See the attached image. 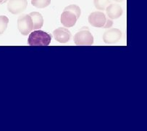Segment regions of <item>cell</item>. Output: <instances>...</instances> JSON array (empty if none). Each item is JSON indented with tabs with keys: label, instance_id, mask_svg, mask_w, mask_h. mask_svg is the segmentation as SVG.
<instances>
[{
	"label": "cell",
	"instance_id": "11",
	"mask_svg": "<svg viewBox=\"0 0 147 131\" xmlns=\"http://www.w3.org/2000/svg\"><path fill=\"white\" fill-rule=\"evenodd\" d=\"M110 4V0H94L95 8L99 10H105Z\"/></svg>",
	"mask_w": 147,
	"mask_h": 131
},
{
	"label": "cell",
	"instance_id": "4",
	"mask_svg": "<svg viewBox=\"0 0 147 131\" xmlns=\"http://www.w3.org/2000/svg\"><path fill=\"white\" fill-rule=\"evenodd\" d=\"M107 16L100 11L91 12L88 16V22L92 26L96 28H104L107 21Z\"/></svg>",
	"mask_w": 147,
	"mask_h": 131
},
{
	"label": "cell",
	"instance_id": "10",
	"mask_svg": "<svg viewBox=\"0 0 147 131\" xmlns=\"http://www.w3.org/2000/svg\"><path fill=\"white\" fill-rule=\"evenodd\" d=\"M29 15L32 18L34 23V30L41 29L44 25V18L41 13L38 12H32Z\"/></svg>",
	"mask_w": 147,
	"mask_h": 131
},
{
	"label": "cell",
	"instance_id": "13",
	"mask_svg": "<svg viewBox=\"0 0 147 131\" xmlns=\"http://www.w3.org/2000/svg\"><path fill=\"white\" fill-rule=\"evenodd\" d=\"M9 19L5 15H0V35L4 34L7 28Z\"/></svg>",
	"mask_w": 147,
	"mask_h": 131
},
{
	"label": "cell",
	"instance_id": "8",
	"mask_svg": "<svg viewBox=\"0 0 147 131\" xmlns=\"http://www.w3.org/2000/svg\"><path fill=\"white\" fill-rule=\"evenodd\" d=\"M54 37L56 41L60 43H66L70 41L71 38V33L66 28H58L53 31Z\"/></svg>",
	"mask_w": 147,
	"mask_h": 131
},
{
	"label": "cell",
	"instance_id": "15",
	"mask_svg": "<svg viewBox=\"0 0 147 131\" xmlns=\"http://www.w3.org/2000/svg\"><path fill=\"white\" fill-rule=\"evenodd\" d=\"M112 25H113V21L112 20V19H107V21L106 23V25H105V26L104 27V29H107V28H110L111 26H112Z\"/></svg>",
	"mask_w": 147,
	"mask_h": 131
},
{
	"label": "cell",
	"instance_id": "7",
	"mask_svg": "<svg viewBox=\"0 0 147 131\" xmlns=\"http://www.w3.org/2000/svg\"><path fill=\"white\" fill-rule=\"evenodd\" d=\"M78 18L74 12L70 10H64L61 15V23L66 28H70L75 26L78 20Z\"/></svg>",
	"mask_w": 147,
	"mask_h": 131
},
{
	"label": "cell",
	"instance_id": "3",
	"mask_svg": "<svg viewBox=\"0 0 147 131\" xmlns=\"http://www.w3.org/2000/svg\"><path fill=\"white\" fill-rule=\"evenodd\" d=\"M74 42L76 45H92L94 37L87 27L83 28L75 34Z\"/></svg>",
	"mask_w": 147,
	"mask_h": 131
},
{
	"label": "cell",
	"instance_id": "17",
	"mask_svg": "<svg viewBox=\"0 0 147 131\" xmlns=\"http://www.w3.org/2000/svg\"><path fill=\"white\" fill-rule=\"evenodd\" d=\"M113 1H115V2H123V1H124V0H113Z\"/></svg>",
	"mask_w": 147,
	"mask_h": 131
},
{
	"label": "cell",
	"instance_id": "2",
	"mask_svg": "<svg viewBox=\"0 0 147 131\" xmlns=\"http://www.w3.org/2000/svg\"><path fill=\"white\" fill-rule=\"evenodd\" d=\"M18 28L23 36L28 35L34 30V23L29 14H22L18 18Z\"/></svg>",
	"mask_w": 147,
	"mask_h": 131
},
{
	"label": "cell",
	"instance_id": "9",
	"mask_svg": "<svg viewBox=\"0 0 147 131\" xmlns=\"http://www.w3.org/2000/svg\"><path fill=\"white\" fill-rule=\"evenodd\" d=\"M107 15L112 20L119 18L123 14V9L121 7L117 4H109L106 8Z\"/></svg>",
	"mask_w": 147,
	"mask_h": 131
},
{
	"label": "cell",
	"instance_id": "14",
	"mask_svg": "<svg viewBox=\"0 0 147 131\" xmlns=\"http://www.w3.org/2000/svg\"><path fill=\"white\" fill-rule=\"evenodd\" d=\"M64 10H70L71 12H74L78 18H79L80 16V13H81V10H80V8L78 6L76 5H70L69 6L66 7V8L64 9Z\"/></svg>",
	"mask_w": 147,
	"mask_h": 131
},
{
	"label": "cell",
	"instance_id": "5",
	"mask_svg": "<svg viewBox=\"0 0 147 131\" xmlns=\"http://www.w3.org/2000/svg\"><path fill=\"white\" fill-rule=\"evenodd\" d=\"M27 6V0H9L7 5V10L12 14L17 15L26 10Z\"/></svg>",
	"mask_w": 147,
	"mask_h": 131
},
{
	"label": "cell",
	"instance_id": "16",
	"mask_svg": "<svg viewBox=\"0 0 147 131\" xmlns=\"http://www.w3.org/2000/svg\"><path fill=\"white\" fill-rule=\"evenodd\" d=\"M8 0H0V5H2V4H5V2H7Z\"/></svg>",
	"mask_w": 147,
	"mask_h": 131
},
{
	"label": "cell",
	"instance_id": "6",
	"mask_svg": "<svg viewBox=\"0 0 147 131\" xmlns=\"http://www.w3.org/2000/svg\"><path fill=\"white\" fill-rule=\"evenodd\" d=\"M122 37L121 31L117 29H109L103 34V40L108 44H115L118 42Z\"/></svg>",
	"mask_w": 147,
	"mask_h": 131
},
{
	"label": "cell",
	"instance_id": "12",
	"mask_svg": "<svg viewBox=\"0 0 147 131\" xmlns=\"http://www.w3.org/2000/svg\"><path fill=\"white\" fill-rule=\"evenodd\" d=\"M51 4V0H31V5L37 8H44Z\"/></svg>",
	"mask_w": 147,
	"mask_h": 131
},
{
	"label": "cell",
	"instance_id": "1",
	"mask_svg": "<svg viewBox=\"0 0 147 131\" xmlns=\"http://www.w3.org/2000/svg\"><path fill=\"white\" fill-rule=\"evenodd\" d=\"M52 36L45 31L36 30L31 32L28 39V44L31 46H47L51 43Z\"/></svg>",
	"mask_w": 147,
	"mask_h": 131
}]
</instances>
